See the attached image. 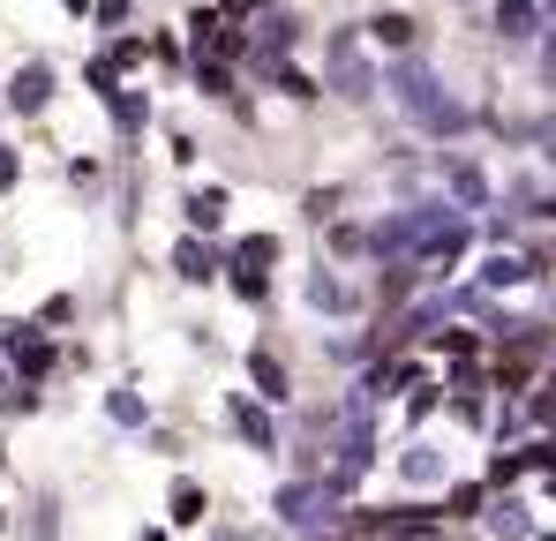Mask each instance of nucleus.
Returning a JSON list of instances; mask_svg holds the SVG:
<instances>
[{
  "mask_svg": "<svg viewBox=\"0 0 556 541\" xmlns=\"http://www.w3.org/2000/svg\"><path fill=\"white\" fill-rule=\"evenodd\" d=\"M383 90H391V105L406 113V128L429 136V143H459L466 128H473V105L452 98V84L437 76L429 53H399V61L383 68Z\"/></svg>",
  "mask_w": 556,
  "mask_h": 541,
  "instance_id": "f257e3e1",
  "label": "nucleus"
},
{
  "mask_svg": "<svg viewBox=\"0 0 556 541\" xmlns=\"http://www.w3.org/2000/svg\"><path fill=\"white\" fill-rule=\"evenodd\" d=\"M324 90L346 98V105H369L376 90H383V68L362 53V30H331L324 38Z\"/></svg>",
  "mask_w": 556,
  "mask_h": 541,
  "instance_id": "f03ea898",
  "label": "nucleus"
},
{
  "mask_svg": "<svg viewBox=\"0 0 556 541\" xmlns=\"http://www.w3.org/2000/svg\"><path fill=\"white\" fill-rule=\"evenodd\" d=\"M271 512H278V527H293V534H316V527H331V489H324L316 474H293V481H278Z\"/></svg>",
  "mask_w": 556,
  "mask_h": 541,
  "instance_id": "7ed1b4c3",
  "label": "nucleus"
},
{
  "mask_svg": "<svg viewBox=\"0 0 556 541\" xmlns=\"http://www.w3.org/2000/svg\"><path fill=\"white\" fill-rule=\"evenodd\" d=\"M226 429L256 451V458H278V451H286V437H278V414L256 399V391H226Z\"/></svg>",
  "mask_w": 556,
  "mask_h": 541,
  "instance_id": "20e7f679",
  "label": "nucleus"
},
{
  "mask_svg": "<svg viewBox=\"0 0 556 541\" xmlns=\"http://www.w3.org/2000/svg\"><path fill=\"white\" fill-rule=\"evenodd\" d=\"M437 174H444V196L459 203L466 218H473V211H496V188H489V166H481V159H466V151H437Z\"/></svg>",
  "mask_w": 556,
  "mask_h": 541,
  "instance_id": "39448f33",
  "label": "nucleus"
},
{
  "mask_svg": "<svg viewBox=\"0 0 556 541\" xmlns=\"http://www.w3.org/2000/svg\"><path fill=\"white\" fill-rule=\"evenodd\" d=\"M0 354H8V368H15V383H46L53 361H61L38 324H0Z\"/></svg>",
  "mask_w": 556,
  "mask_h": 541,
  "instance_id": "423d86ee",
  "label": "nucleus"
},
{
  "mask_svg": "<svg viewBox=\"0 0 556 541\" xmlns=\"http://www.w3.org/2000/svg\"><path fill=\"white\" fill-rule=\"evenodd\" d=\"M301 301H308L316 316H339V324L369 309V293H362L354 278H339V264H316V270H308V278H301Z\"/></svg>",
  "mask_w": 556,
  "mask_h": 541,
  "instance_id": "0eeeda50",
  "label": "nucleus"
},
{
  "mask_svg": "<svg viewBox=\"0 0 556 541\" xmlns=\"http://www.w3.org/2000/svg\"><path fill=\"white\" fill-rule=\"evenodd\" d=\"M489 541H534L542 534V519H534V504L519 496V489H489V504H481V519H473Z\"/></svg>",
  "mask_w": 556,
  "mask_h": 541,
  "instance_id": "6e6552de",
  "label": "nucleus"
},
{
  "mask_svg": "<svg viewBox=\"0 0 556 541\" xmlns=\"http://www.w3.org/2000/svg\"><path fill=\"white\" fill-rule=\"evenodd\" d=\"M301 38H308V23H301V15H286V8H264V15H256V38H249V68H264V61H286Z\"/></svg>",
  "mask_w": 556,
  "mask_h": 541,
  "instance_id": "1a4fd4ad",
  "label": "nucleus"
},
{
  "mask_svg": "<svg viewBox=\"0 0 556 541\" xmlns=\"http://www.w3.org/2000/svg\"><path fill=\"white\" fill-rule=\"evenodd\" d=\"M166 264H174L181 286H211V278H226V249H218V241H203V234H181Z\"/></svg>",
  "mask_w": 556,
  "mask_h": 541,
  "instance_id": "9d476101",
  "label": "nucleus"
},
{
  "mask_svg": "<svg viewBox=\"0 0 556 541\" xmlns=\"http://www.w3.org/2000/svg\"><path fill=\"white\" fill-rule=\"evenodd\" d=\"M362 30H369V46H383L391 61L399 53H421V15H406V8H376Z\"/></svg>",
  "mask_w": 556,
  "mask_h": 541,
  "instance_id": "9b49d317",
  "label": "nucleus"
},
{
  "mask_svg": "<svg viewBox=\"0 0 556 541\" xmlns=\"http://www.w3.org/2000/svg\"><path fill=\"white\" fill-rule=\"evenodd\" d=\"M399 481L406 489H452V458L429 444V437H414V444L399 451Z\"/></svg>",
  "mask_w": 556,
  "mask_h": 541,
  "instance_id": "f8f14e48",
  "label": "nucleus"
},
{
  "mask_svg": "<svg viewBox=\"0 0 556 541\" xmlns=\"http://www.w3.org/2000/svg\"><path fill=\"white\" fill-rule=\"evenodd\" d=\"M53 84H61V76H53V61H23V68L8 76L0 98H8L15 113H46V105H53Z\"/></svg>",
  "mask_w": 556,
  "mask_h": 541,
  "instance_id": "ddd939ff",
  "label": "nucleus"
},
{
  "mask_svg": "<svg viewBox=\"0 0 556 541\" xmlns=\"http://www.w3.org/2000/svg\"><path fill=\"white\" fill-rule=\"evenodd\" d=\"M473 286L496 301V293H519V286H534V270H527V256H519V249H489V256L473 264Z\"/></svg>",
  "mask_w": 556,
  "mask_h": 541,
  "instance_id": "4468645a",
  "label": "nucleus"
},
{
  "mask_svg": "<svg viewBox=\"0 0 556 541\" xmlns=\"http://www.w3.org/2000/svg\"><path fill=\"white\" fill-rule=\"evenodd\" d=\"M226 203H233V196H226L218 180H195V188L181 196V218H188V234H203V241H211V234H226Z\"/></svg>",
  "mask_w": 556,
  "mask_h": 541,
  "instance_id": "2eb2a0df",
  "label": "nucleus"
},
{
  "mask_svg": "<svg viewBox=\"0 0 556 541\" xmlns=\"http://www.w3.org/2000/svg\"><path fill=\"white\" fill-rule=\"evenodd\" d=\"M249 391L264 406H293V368L271 354V347H249Z\"/></svg>",
  "mask_w": 556,
  "mask_h": 541,
  "instance_id": "dca6fc26",
  "label": "nucleus"
},
{
  "mask_svg": "<svg viewBox=\"0 0 556 541\" xmlns=\"http://www.w3.org/2000/svg\"><path fill=\"white\" fill-rule=\"evenodd\" d=\"M542 30H549L542 0H496V38H504V46H534Z\"/></svg>",
  "mask_w": 556,
  "mask_h": 541,
  "instance_id": "f3484780",
  "label": "nucleus"
},
{
  "mask_svg": "<svg viewBox=\"0 0 556 541\" xmlns=\"http://www.w3.org/2000/svg\"><path fill=\"white\" fill-rule=\"evenodd\" d=\"M429 354L452 361V376H459V368H481L489 339H481V331H466V324H444V331H429Z\"/></svg>",
  "mask_w": 556,
  "mask_h": 541,
  "instance_id": "a211bd4d",
  "label": "nucleus"
},
{
  "mask_svg": "<svg viewBox=\"0 0 556 541\" xmlns=\"http://www.w3.org/2000/svg\"><path fill=\"white\" fill-rule=\"evenodd\" d=\"M98 105L113 113V128H121V136H143V128H151V98H143V84H113Z\"/></svg>",
  "mask_w": 556,
  "mask_h": 541,
  "instance_id": "6ab92c4d",
  "label": "nucleus"
},
{
  "mask_svg": "<svg viewBox=\"0 0 556 541\" xmlns=\"http://www.w3.org/2000/svg\"><path fill=\"white\" fill-rule=\"evenodd\" d=\"M166 519H174L181 534H188V527H203V519H211V489H203V481H188V474H181V481L166 489Z\"/></svg>",
  "mask_w": 556,
  "mask_h": 541,
  "instance_id": "aec40b11",
  "label": "nucleus"
},
{
  "mask_svg": "<svg viewBox=\"0 0 556 541\" xmlns=\"http://www.w3.org/2000/svg\"><path fill=\"white\" fill-rule=\"evenodd\" d=\"M256 76H264V84H271L278 98H293V105H316V98H324V84H316L308 68H293V61H264Z\"/></svg>",
  "mask_w": 556,
  "mask_h": 541,
  "instance_id": "412c9836",
  "label": "nucleus"
},
{
  "mask_svg": "<svg viewBox=\"0 0 556 541\" xmlns=\"http://www.w3.org/2000/svg\"><path fill=\"white\" fill-rule=\"evenodd\" d=\"M324 249H331V264H362L369 256V226L362 218H331L324 226Z\"/></svg>",
  "mask_w": 556,
  "mask_h": 541,
  "instance_id": "4be33fe9",
  "label": "nucleus"
},
{
  "mask_svg": "<svg viewBox=\"0 0 556 541\" xmlns=\"http://www.w3.org/2000/svg\"><path fill=\"white\" fill-rule=\"evenodd\" d=\"M271 264H278V234H241L226 249V270H264L271 278Z\"/></svg>",
  "mask_w": 556,
  "mask_h": 541,
  "instance_id": "5701e85b",
  "label": "nucleus"
},
{
  "mask_svg": "<svg viewBox=\"0 0 556 541\" xmlns=\"http://www.w3.org/2000/svg\"><path fill=\"white\" fill-rule=\"evenodd\" d=\"M105 422H113V429H143V422H151V399H143L136 383H113V391H105Z\"/></svg>",
  "mask_w": 556,
  "mask_h": 541,
  "instance_id": "b1692460",
  "label": "nucleus"
},
{
  "mask_svg": "<svg viewBox=\"0 0 556 541\" xmlns=\"http://www.w3.org/2000/svg\"><path fill=\"white\" fill-rule=\"evenodd\" d=\"M481 504H489V481H452L437 512H444V527H459V519H481Z\"/></svg>",
  "mask_w": 556,
  "mask_h": 541,
  "instance_id": "393cba45",
  "label": "nucleus"
},
{
  "mask_svg": "<svg viewBox=\"0 0 556 541\" xmlns=\"http://www.w3.org/2000/svg\"><path fill=\"white\" fill-rule=\"evenodd\" d=\"M98 61H105L113 76H128V68H143V61H151V38H136V30H121V38H113V53H98Z\"/></svg>",
  "mask_w": 556,
  "mask_h": 541,
  "instance_id": "a878e982",
  "label": "nucleus"
},
{
  "mask_svg": "<svg viewBox=\"0 0 556 541\" xmlns=\"http://www.w3.org/2000/svg\"><path fill=\"white\" fill-rule=\"evenodd\" d=\"M527 143H534V159H542V166H556V105H542V113L527 121Z\"/></svg>",
  "mask_w": 556,
  "mask_h": 541,
  "instance_id": "bb28decb",
  "label": "nucleus"
},
{
  "mask_svg": "<svg viewBox=\"0 0 556 541\" xmlns=\"http://www.w3.org/2000/svg\"><path fill=\"white\" fill-rule=\"evenodd\" d=\"M339 203H346V188H308L301 218H308V226H331V218H339Z\"/></svg>",
  "mask_w": 556,
  "mask_h": 541,
  "instance_id": "cd10ccee",
  "label": "nucleus"
},
{
  "mask_svg": "<svg viewBox=\"0 0 556 541\" xmlns=\"http://www.w3.org/2000/svg\"><path fill=\"white\" fill-rule=\"evenodd\" d=\"M226 286H233L249 309H264V301H271V278H264V270H226Z\"/></svg>",
  "mask_w": 556,
  "mask_h": 541,
  "instance_id": "c85d7f7f",
  "label": "nucleus"
},
{
  "mask_svg": "<svg viewBox=\"0 0 556 541\" xmlns=\"http://www.w3.org/2000/svg\"><path fill=\"white\" fill-rule=\"evenodd\" d=\"M91 15L105 23V30H121V23H128V0H91Z\"/></svg>",
  "mask_w": 556,
  "mask_h": 541,
  "instance_id": "c756f323",
  "label": "nucleus"
},
{
  "mask_svg": "<svg viewBox=\"0 0 556 541\" xmlns=\"http://www.w3.org/2000/svg\"><path fill=\"white\" fill-rule=\"evenodd\" d=\"M534 68H542V84L556 90V23H549V30H542V61H534Z\"/></svg>",
  "mask_w": 556,
  "mask_h": 541,
  "instance_id": "7c9ffc66",
  "label": "nucleus"
},
{
  "mask_svg": "<svg viewBox=\"0 0 556 541\" xmlns=\"http://www.w3.org/2000/svg\"><path fill=\"white\" fill-rule=\"evenodd\" d=\"M218 8H226V23H249V15H264L271 0H218Z\"/></svg>",
  "mask_w": 556,
  "mask_h": 541,
  "instance_id": "2f4dec72",
  "label": "nucleus"
},
{
  "mask_svg": "<svg viewBox=\"0 0 556 541\" xmlns=\"http://www.w3.org/2000/svg\"><path fill=\"white\" fill-rule=\"evenodd\" d=\"M68 180L76 188H98V159H68Z\"/></svg>",
  "mask_w": 556,
  "mask_h": 541,
  "instance_id": "473e14b6",
  "label": "nucleus"
},
{
  "mask_svg": "<svg viewBox=\"0 0 556 541\" xmlns=\"http://www.w3.org/2000/svg\"><path fill=\"white\" fill-rule=\"evenodd\" d=\"M15 174H23V159H15V143H0V188H15Z\"/></svg>",
  "mask_w": 556,
  "mask_h": 541,
  "instance_id": "72a5a7b5",
  "label": "nucleus"
},
{
  "mask_svg": "<svg viewBox=\"0 0 556 541\" xmlns=\"http://www.w3.org/2000/svg\"><path fill=\"white\" fill-rule=\"evenodd\" d=\"M211 541H256V534H249V527H218Z\"/></svg>",
  "mask_w": 556,
  "mask_h": 541,
  "instance_id": "f704fd0d",
  "label": "nucleus"
},
{
  "mask_svg": "<svg viewBox=\"0 0 556 541\" xmlns=\"http://www.w3.org/2000/svg\"><path fill=\"white\" fill-rule=\"evenodd\" d=\"M61 8H68V15H91V0H61Z\"/></svg>",
  "mask_w": 556,
  "mask_h": 541,
  "instance_id": "c9c22d12",
  "label": "nucleus"
},
{
  "mask_svg": "<svg viewBox=\"0 0 556 541\" xmlns=\"http://www.w3.org/2000/svg\"><path fill=\"white\" fill-rule=\"evenodd\" d=\"M542 15H549V23H556V0H542Z\"/></svg>",
  "mask_w": 556,
  "mask_h": 541,
  "instance_id": "e433bc0d",
  "label": "nucleus"
},
{
  "mask_svg": "<svg viewBox=\"0 0 556 541\" xmlns=\"http://www.w3.org/2000/svg\"><path fill=\"white\" fill-rule=\"evenodd\" d=\"M534 541H556V527H542V534H534Z\"/></svg>",
  "mask_w": 556,
  "mask_h": 541,
  "instance_id": "4c0bfd02",
  "label": "nucleus"
},
{
  "mask_svg": "<svg viewBox=\"0 0 556 541\" xmlns=\"http://www.w3.org/2000/svg\"><path fill=\"white\" fill-rule=\"evenodd\" d=\"M549 324H556V286H549Z\"/></svg>",
  "mask_w": 556,
  "mask_h": 541,
  "instance_id": "58836bf2",
  "label": "nucleus"
},
{
  "mask_svg": "<svg viewBox=\"0 0 556 541\" xmlns=\"http://www.w3.org/2000/svg\"><path fill=\"white\" fill-rule=\"evenodd\" d=\"M0 474H8V444H0Z\"/></svg>",
  "mask_w": 556,
  "mask_h": 541,
  "instance_id": "ea45409f",
  "label": "nucleus"
},
{
  "mask_svg": "<svg viewBox=\"0 0 556 541\" xmlns=\"http://www.w3.org/2000/svg\"><path fill=\"white\" fill-rule=\"evenodd\" d=\"M0 534H8V512H0Z\"/></svg>",
  "mask_w": 556,
  "mask_h": 541,
  "instance_id": "a19ab883",
  "label": "nucleus"
},
{
  "mask_svg": "<svg viewBox=\"0 0 556 541\" xmlns=\"http://www.w3.org/2000/svg\"><path fill=\"white\" fill-rule=\"evenodd\" d=\"M459 8H466V0H459Z\"/></svg>",
  "mask_w": 556,
  "mask_h": 541,
  "instance_id": "79ce46f5",
  "label": "nucleus"
}]
</instances>
